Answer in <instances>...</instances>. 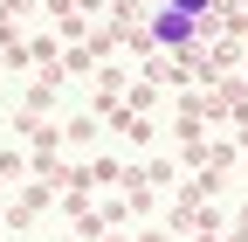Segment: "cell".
Wrapping results in <instances>:
<instances>
[{"label": "cell", "mask_w": 248, "mask_h": 242, "mask_svg": "<svg viewBox=\"0 0 248 242\" xmlns=\"http://www.w3.org/2000/svg\"><path fill=\"white\" fill-rule=\"evenodd\" d=\"M207 35H214V21H193V14L166 7V0L138 21V42H145V55H152V63H193Z\"/></svg>", "instance_id": "1"}, {"label": "cell", "mask_w": 248, "mask_h": 242, "mask_svg": "<svg viewBox=\"0 0 248 242\" xmlns=\"http://www.w3.org/2000/svg\"><path fill=\"white\" fill-rule=\"evenodd\" d=\"M166 7H179V14H193V21H214V14H221V0H166Z\"/></svg>", "instance_id": "2"}]
</instances>
